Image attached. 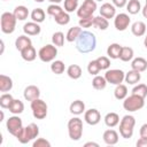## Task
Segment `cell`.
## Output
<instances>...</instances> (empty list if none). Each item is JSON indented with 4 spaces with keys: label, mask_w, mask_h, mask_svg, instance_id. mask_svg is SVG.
I'll return each instance as SVG.
<instances>
[{
    "label": "cell",
    "mask_w": 147,
    "mask_h": 147,
    "mask_svg": "<svg viewBox=\"0 0 147 147\" xmlns=\"http://www.w3.org/2000/svg\"><path fill=\"white\" fill-rule=\"evenodd\" d=\"M96 47V38L94 33L90 31H82L79 37L76 39V49L82 54L91 53Z\"/></svg>",
    "instance_id": "1"
},
{
    "label": "cell",
    "mask_w": 147,
    "mask_h": 147,
    "mask_svg": "<svg viewBox=\"0 0 147 147\" xmlns=\"http://www.w3.org/2000/svg\"><path fill=\"white\" fill-rule=\"evenodd\" d=\"M39 136V127L34 123H30L28 126H23V129L15 137L21 144H28L32 139H36Z\"/></svg>",
    "instance_id": "2"
},
{
    "label": "cell",
    "mask_w": 147,
    "mask_h": 147,
    "mask_svg": "<svg viewBox=\"0 0 147 147\" xmlns=\"http://www.w3.org/2000/svg\"><path fill=\"white\" fill-rule=\"evenodd\" d=\"M16 17L14 15V13H9V11H5L1 14L0 17V28L1 31L6 34H10L15 31L16 28Z\"/></svg>",
    "instance_id": "3"
},
{
    "label": "cell",
    "mask_w": 147,
    "mask_h": 147,
    "mask_svg": "<svg viewBox=\"0 0 147 147\" xmlns=\"http://www.w3.org/2000/svg\"><path fill=\"white\" fill-rule=\"evenodd\" d=\"M136 125V118L132 115H125L119 122V134L124 139H129L133 136V129Z\"/></svg>",
    "instance_id": "4"
},
{
    "label": "cell",
    "mask_w": 147,
    "mask_h": 147,
    "mask_svg": "<svg viewBox=\"0 0 147 147\" xmlns=\"http://www.w3.org/2000/svg\"><path fill=\"white\" fill-rule=\"evenodd\" d=\"M68 133L69 138L77 141L83 136V121L79 117H74L68 122Z\"/></svg>",
    "instance_id": "5"
},
{
    "label": "cell",
    "mask_w": 147,
    "mask_h": 147,
    "mask_svg": "<svg viewBox=\"0 0 147 147\" xmlns=\"http://www.w3.org/2000/svg\"><path fill=\"white\" fill-rule=\"evenodd\" d=\"M145 106V99L141 96H138L136 94H131L130 96H126L123 101V108L127 110L129 113L138 111Z\"/></svg>",
    "instance_id": "6"
},
{
    "label": "cell",
    "mask_w": 147,
    "mask_h": 147,
    "mask_svg": "<svg viewBox=\"0 0 147 147\" xmlns=\"http://www.w3.org/2000/svg\"><path fill=\"white\" fill-rule=\"evenodd\" d=\"M31 110L33 117L37 119H44L47 116V105L40 98L31 101Z\"/></svg>",
    "instance_id": "7"
},
{
    "label": "cell",
    "mask_w": 147,
    "mask_h": 147,
    "mask_svg": "<svg viewBox=\"0 0 147 147\" xmlns=\"http://www.w3.org/2000/svg\"><path fill=\"white\" fill-rule=\"evenodd\" d=\"M56 55H57V47L52 44L42 46L38 52V56L42 62H53Z\"/></svg>",
    "instance_id": "8"
},
{
    "label": "cell",
    "mask_w": 147,
    "mask_h": 147,
    "mask_svg": "<svg viewBox=\"0 0 147 147\" xmlns=\"http://www.w3.org/2000/svg\"><path fill=\"white\" fill-rule=\"evenodd\" d=\"M96 10L95 0H84V2L77 9V16L79 18H85L93 16V13Z\"/></svg>",
    "instance_id": "9"
},
{
    "label": "cell",
    "mask_w": 147,
    "mask_h": 147,
    "mask_svg": "<svg viewBox=\"0 0 147 147\" xmlns=\"http://www.w3.org/2000/svg\"><path fill=\"white\" fill-rule=\"evenodd\" d=\"M105 78L107 83L113 84V85H119L123 83L125 78V72L121 69H110L107 70L105 74Z\"/></svg>",
    "instance_id": "10"
},
{
    "label": "cell",
    "mask_w": 147,
    "mask_h": 147,
    "mask_svg": "<svg viewBox=\"0 0 147 147\" xmlns=\"http://www.w3.org/2000/svg\"><path fill=\"white\" fill-rule=\"evenodd\" d=\"M6 127H7V131H8L11 136L16 137V136L18 134V132L23 129V122H22V119H21L18 116L14 115V116H11V117H9V118L7 119V122H6Z\"/></svg>",
    "instance_id": "11"
},
{
    "label": "cell",
    "mask_w": 147,
    "mask_h": 147,
    "mask_svg": "<svg viewBox=\"0 0 147 147\" xmlns=\"http://www.w3.org/2000/svg\"><path fill=\"white\" fill-rule=\"evenodd\" d=\"M130 23H131V18L125 13L117 14L114 18V25H115L116 30H118V31H125L129 28Z\"/></svg>",
    "instance_id": "12"
},
{
    "label": "cell",
    "mask_w": 147,
    "mask_h": 147,
    "mask_svg": "<svg viewBox=\"0 0 147 147\" xmlns=\"http://www.w3.org/2000/svg\"><path fill=\"white\" fill-rule=\"evenodd\" d=\"M84 119L88 125H96L101 121V114L98 109L91 108L84 113Z\"/></svg>",
    "instance_id": "13"
},
{
    "label": "cell",
    "mask_w": 147,
    "mask_h": 147,
    "mask_svg": "<svg viewBox=\"0 0 147 147\" xmlns=\"http://www.w3.org/2000/svg\"><path fill=\"white\" fill-rule=\"evenodd\" d=\"M99 11H100V15L103 16L105 18H107V20L114 18L116 16V7L113 3H109V2H106V3L101 5Z\"/></svg>",
    "instance_id": "14"
},
{
    "label": "cell",
    "mask_w": 147,
    "mask_h": 147,
    "mask_svg": "<svg viewBox=\"0 0 147 147\" xmlns=\"http://www.w3.org/2000/svg\"><path fill=\"white\" fill-rule=\"evenodd\" d=\"M23 95L26 101H33L34 99H38L40 96V90L36 85H29L24 88Z\"/></svg>",
    "instance_id": "15"
},
{
    "label": "cell",
    "mask_w": 147,
    "mask_h": 147,
    "mask_svg": "<svg viewBox=\"0 0 147 147\" xmlns=\"http://www.w3.org/2000/svg\"><path fill=\"white\" fill-rule=\"evenodd\" d=\"M23 31L26 36H37L40 33L41 31V28L39 25V23H36V22H28L24 24L23 26Z\"/></svg>",
    "instance_id": "16"
},
{
    "label": "cell",
    "mask_w": 147,
    "mask_h": 147,
    "mask_svg": "<svg viewBox=\"0 0 147 147\" xmlns=\"http://www.w3.org/2000/svg\"><path fill=\"white\" fill-rule=\"evenodd\" d=\"M102 138H103V141H105L107 145H110V146L116 145V144L118 142V133H117L115 130H113V129L106 130V131L103 132Z\"/></svg>",
    "instance_id": "17"
},
{
    "label": "cell",
    "mask_w": 147,
    "mask_h": 147,
    "mask_svg": "<svg viewBox=\"0 0 147 147\" xmlns=\"http://www.w3.org/2000/svg\"><path fill=\"white\" fill-rule=\"evenodd\" d=\"M31 45H32V41H31V39H30L26 34L18 36V37L16 38V40H15V47H16V49L20 51V52H22L24 48H26V47H29V46H31Z\"/></svg>",
    "instance_id": "18"
},
{
    "label": "cell",
    "mask_w": 147,
    "mask_h": 147,
    "mask_svg": "<svg viewBox=\"0 0 147 147\" xmlns=\"http://www.w3.org/2000/svg\"><path fill=\"white\" fill-rule=\"evenodd\" d=\"M140 79H141L140 72L137 71V70H133V69L130 70L129 72H126L125 74V78H124V80L129 85H136V84H138L140 82Z\"/></svg>",
    "instance_id": "19"
},
{
    "label": "cell",
    "mask_w": 147,
    "mask_h": 147,
    "mask_svg": "<svg viewBox=\"0 0 147 147\" xmlns=\"http://www.w3.org/2000/svg\"><path fill=\"white\" fill-rule=\"evenodd\" d=\"M69 110L71 114L74 115H80L83 113H85V103L82 101V100H75L70 103V107H69Z\"/></svg>",
    "instance_id": "20"
},
{
    "label": "cell",
    "mask_w": 147,
    "mask_h": 147,
    "mask_svg": "<svg viewBox=\"0 0 147 147\" xmlns=\"http://www.w3.org/2000/svg\"><path fill=\"white\" fill-rule=\"evenodd\" d=\"M146 24L141 21H137L131 25V32L132 34H134L136 37H141L146 33Z\"/></svg>",
    "instance_id": "21"
},
{
    "label": "cell",
    "mask_w": 147,
    "mask_h": 147,
    "mask_svg": "<svg viewBox=\"0 0 147 147\" xmlns=\"http://www.w3.org/2000/svg\"><path fill=\"white\" fill-rule=\"evenodd\" d=\"M21 56H22V59H23L24 61L31 62V61L36 60V57H37V52H36L34 47L31 45V46L24 48V49L21 52Z\"/></svg>",
    "instance_id": "22"
},
{
    "label": "cell",
    "mask_w": 147,
    "mask_h": 147,
    "mask_svg": "<svg viewBox=\"0 0 147 147\" xmlns=\"http://www.w3.org/2000/svg\"><path fill=\"white\" fill-rule=\"evenodd\" d=\"M13 88V79L6 75H0V91L6 93Z\"/></svg>",
    "instance_id": "23"
},
{
    "label": "cell",
    "mask_w": 147,
    "mask_h": 147,
    "mask_svg": "<svg viewBox=\"0 0 147 147\" xmlns=\"http://www.w3.org/2000/svg\"><path fill=\"white\" fill-rule=\"evenodd\" d=\"M122 47L119 44H110L107 48V55L108 57L110 59H119V54H121V51H122Z\"/></svg>",
    "instance_id": "24"
},
{
    "label": "cell",
    "mask_w": 147,
    "mask_h": 147,
    "mask_svg": "<svg viewBox=\"0 0 147 147\" xmlns=\"http://www.w3.org/2000/svg\"><path fill=\"white\" fill-rule=\"evenodd\" d=\"M105 124L108 126V127H115L116 125L119 124V116L118 114L116 113H108L106 116H105Z\"/></svg>",
    "instance_id": "25"
},
{
    "label": "cell",
    "mask_w": 147,
    "mask_h": 147,
    "mask_svg": "<svg viewBox=\"0 0 147 147\" xmlns=\"http://www.w3.org/2000/svg\"><path fill=\"white\" fill-rule=\"evenodd\" d=\"M131 68L139 72H142L147 69V61L144 57H136L131 62Z\"/></svg>",
    "instance_id": "26"
},
{
    "label": "cell",
    "mask_w": 147,
    "mask_h": 147,
    "mask_svg": "<svg viewBox=\"0 0 147 147\" xmlns=\"http://www.w3.org/2000/svg\"><path fill=\"white\" fill-rule=\"evenodd\" d=\"M14 15H15V17H16V20L17 21H24V20H26L28 18V16H29V9L25 7V6H17V7H15V9H14Z\"/></svg>",
    "instance_id": "27"
},
{
    "label": "cell",
    "mask_w": 147,
    "mask_h": 147,
    "mask_svg": "<svg viewBox=\"0 0 147 147\" xmlns=\"http://www.w3.org/2000/svg\"><path fill=\"white\" fill-rule=\"evenodd\" d=\"M82 28L80 26H72V28H70L69 30H68V32H67V36H65V39H67V41H69V42H74V41H76V39L79 37V34L82 33Z\"/></svg>",
    "instance_id": "28"
},
{
    "label": "cell",
    "mask_w": 147,
    "mask_h": 147,
    "mask_svg": "<svg viewBox=\"0 0 147 147\" xmlns=\"http://www.w3.org/2000/svg\"><path fill=\"white\" fill-rule=\"evenodd\" d=\"M67 74L71 79H78L82 76V68L78 64H70L67 69Z\"/></svg>",
    "instance_id": "29"
},
{
    "label": "cell",
    "mask_w": 147,
    "mask_h": 147,
    "mask_svg": "<svg viewBox=\"0 0 147 147\" xmlns=\"http://www.w3.org/2000/svg\"><path fill=\"white\" fill-rule=\"evenodd\" d=\"M30 16H31V20H32L33 22H36V23H42V22L45 21L46 14H45L44 9H41V8H34V9L31 11Z\"/></svg>",
    "instance_id": "30"
},
{
    "label": "cell",
    "mask_w": 147,
    "mask_h": 147,
    "mask_svg": "<svg viewBox=\"0 0 147 147\" xmlns=\"http://www.w3.org/2000/svg\"><path fill=\"white\" fill-rule=\"evenodd\" d=\"M133 55H134L133 48L124 46V47H122V51H121V54H119V60L123 61V62H129L133 59Z\"/></svg>",
    "instance_id": "31"
},
{
    "label": "cell",
    "mask_w": 147,
    "mask_h": 147,
    "mask_svg": "<svg viewBox=\"0 0 147 147\" xmlns=\"http://www.w3.org/2000/svg\"><path fill=\"white\" fill-rule=\"evenodd\" d=\"M92 86L93 88L98 90V91H101V90H105L106 86H107V80L105 78V76H94L93 80H92Z\"/></svg>",
    "instance_id": "32"
},
{
    "label": "cell",
    "mask_w": 147,
    "mask_h": 147,
    "mask_svg": "<svg viewBox=\"0 0 147 147\" xmlns=\"http://www.w3.org/2000/svg\"><path fill=\"white\" fill-rule=\"evenodd\" d=\"M126 10L131 15H136L141 10V5L139 0H129L126 3Z\"/></svg>",
    "instance_id": "33"
},
{
    "label": "cell",
    "mask_w": 147,
    "mask_h": 147,
    "mask_svg": "<svg viewBox=\"0 0 147 147\" xmlns=\"http://www.w3.org/2000/svg\"><path fill=\"white\" fill-rule=\"evenodd\" d=\"M93 26L96 28V29H100V30H107L108 26H109V22L107 18H105L103 16L99 15V16H95L94 20H93Z\"/></svg>",
    "instance_id": "34"
},
{
    "label": "cell",
    "mask_w": 147,
    "mask_h": 147,
    "mask_svg": "<svg viewBox=\"0 0 147 147\" xmlns=\"http://www.w3.org/2000/svg\"><path fill=\"white\" fill-rule=\"evenodd\" d=\"M9 111L14 115L22 114L24 111V103L18 99H14V101L11 102V105L9 107Z\"/></svg>",
    "instance_id": "35"
},
{
    "label": "cell",
    "mask_w": 147,
    "mask_h": 147,
    "mask_svg": "<svg viewBox=\"0 0 147 147\" xmlns=\"http://www.w3.org/2000/svg\"><path fill=\"white\" fill-rule=\"evenodd\" d=\"M114 95L117 100H124L127 96V87L124 84L116 85L115 91H114Z\"/></svg>",
    "instance_id": "36"
},
{
    "label": "cell",
    "mask_w": 147,
    "mask_h": 147,
    "mask_svg": "<svg viewBox=\"0 0 147 147\" xmlns=\"http://www.w3.org/2000/svg\"><path fill=\"white\" fill-rule=\"evenodd\" d=\"M51 70L55 75H61V74L64 72L65 65H64L63 61H61V60H54L52 62V64H51Z\"/></svg>",
    "instance_id": "37"
},
{
    "label": "cell",
    "mask_w": 147,
    "mask_h": 147,
    "mask_svg": "<svg viewBox=\"0 0 147 147\" xmlns=\"http://www.w3.org/2000/svg\"><path fill=\"white\" fill-rule=\"evenodd\" d=\"M13 101H14V98L10 93H3L0 96V107L2 109H9Z\"/></svg>",
    "instance_id": "38"
},
{
    "label": "cell",
    "mask_w": 147,
    "mask_h": 147,
    "mask_svg": "<svg viewBox=\"0 0 147 147\" xmlns=\"http://www.w3.org/2000/svg\"><path fill=\"white\" fill-rule=\"evenodd\" d=\"M54 21L59 24V25H67L70 22V16L69 13H67L65 10H63L62 13H60L59 15H56L54 17Z\"/></svg>",
    "instance_id": "39"
},
{
    "label": "cell",
    "mask_w": 147,
    "mask_h": 147,
    "mask_svg": "<svg viewBox=\"0 0 147 147\" xmlns=\"http://www.w3.org/2000/svg\"><path fill=\"white\" fill-rule=\"evenodd\" d=\"M132 94H136L138 96L141 98H146L147 96V85L145 84H138L132 88Z\"/></svg>",
    "instance_id": "40"
},
{
    "label": "cell",
    "mask_w": 147,
    "mask_h": 147,
    "mask_svg": "<svg viewBox=\"0 0 147 147\" xmlns=\"http://www.w3.org/2000/svg\"><path fill=\"white\" fill-rule=\"evenodd\" d=\"M52 42L56 47L63 46V44H64V34H63V32L57 31V32L53 33V36H52Z\"/></svg>",
    "instance_id": "41"
},
{
    "label": "cell",
    "mask_w": 147,
    "mask_h": 147,
    "mask_svg": "<svg viewBox=\"0 0 147 147\" xmlns=\"http://www.w3.org/2000/svg\"><path fill=\"white\" fill-rule=\"evenodd\" d=\"M100 70H101V69H100V67H99L96 60H92V61L88 62V64H87V71H88L90 75L96 76V75L100 72Z\"/></svg>",
    "instance_id": "42"
},
{
    "label": "cell",
    "mask_w": 147,
    "mask_h": 147,
    "mask_svg": "<svg viewBox=\"0 0 147 147\" xmlns=\"http://www.w3.org/2000/svg\"><path fill=\"white\" fill-rule=\"evenodd\" d=\"M78 9V0H64V10L72 13Z\"/></svg>",
    "instance_id": "43"
},
{
    "label": "cell",
    "mask_w": 147,
    "mask_h": 147,
    "mask_svg": "<svg viewBox=\"0 0 147 147\" xmlns=\"http://www.w3.org/2000/svg\"><path fill=\"white\" fill-rule=\"evenodd\" d=\"M62 11H63V9L59 5H56V3H52V5H49L47 7V14L51 15V16H53V17H55L56 15H59Z\"/></svg>",
    "instance_id": "44"
},
{
    "label": "cell",
    "mask_w": 147,
    "mask_h": 147,
    "mask_svg": "<svg viewBox=\"0 0 147 147\" xmlns=\"http://www.w3.org/2000/svg\"><path fill=\"white\" fill-rule=\"evenodd\" d=\"M96 62L101 70H108V68L110 67V60L107 56H99L96 59Z\"/></svg>",
    "instance_id": "45"
},
{
    "label": "cell",
    "mask_w": 147,
    "mask_h": 147,
    "mask_svg": "<svg viewBox=\"0 0 147 147\" xmlns=\"http://www.w3.org/2000/svg\"><path fill=\"white\" fill-rule=\"evenodd\" d=\"M93 20H94V16L80 18V20H79V26H80V28H90V26L93 25Z\"/></svg>",
    "instance_id": "46"
},
{
    "label": "cell",
    "mask_w": 147,
    "mask_h": 147,
    "mask_svg": "<svg viewBox=\"0 0 147 147\" xmlns=\"http://www.w3.org/2000/svg\"><path fill=\"white\" fill-rule=\"evenodd\" d=\"M32 146L33 147H51V142L44 138H38L37 140L33 141Z\"/></svg>",
    "instance_id": "47"
},
{
    "label": "cell",
    "mask_w": 147,
    "mask_h": 147,
    "mask_svg": "<svg viewBox=\"0 0 147 147\" xmlns=\"http://www.w3.org/2000/svg\"><path fill=\"white\" fill-rule=\"evenodd\" d=\"M113 5L117 8H123L124 6H126L127 3V0H111Z\"/></svg>",
    "instance_id": "48"
},
{
    "label": "cell",
    "mask_w": 147,
    "mask_h": 147,
    "mask_svg": "<svg viewBox=\"0 0 147 147\" xmlns=\"http://www.w3.org/2000/svg\"><path fill=\"white\" fill-rule=\"evenodd\" d=\"M136 145H137V147H147V138L140 137Z\"/></svg>",
    "instance_id": "49"
},
{
    "label": "cell",
    "mask_w": 147,
    "mask_h": 147,
    "mask_svg": "<svg viewBox=\"0 0 147 147\" xmlns=\"http://www.w3.org/2000/svg\"><path fill=\"white\" fill-rule=\"evenodd\" d=\"M139 133H140V137L147 138V123H145V124H142V125H141Z\"/></svg>",
    "instance_id": "50"
},
{
    "label": "cell",
    "mask_w": 147,
    "mask_h": 147,
    "mask_svg": "<svg viewBox=\"0 0 147 147\" xmlns=\"http://www.w3.org/2000/svg\"><path fill=\"white\" fill-rule=\"evenodd\" d=\"M85 147H90V146H94V147H99V144H96V142H93V141H88V142H86L85 145H84Z\"/></svg>",
    "instance_id": "51"
},
{
    "label": "cell",
    "mask_w": 147,
    "mask_h": 147,
    "mask_svg": "<svg viewBox=\"0 0 147 147\" xmlns=\"http://www.w3.org/2000/svg\"><path fill=\"white\" fill-rule=\"evenodd\" d=\"M141 13H142V16L145 18H147V5H145V7L141 8Z\"/></svg>",
    "instance_id": "52"
},
{
    "label": "cell",
    "mask_w": 147,
    "mask_h": 147,
    "mask_svg": "<svg viewBox=\"0 0 147 147\" xmlns=\"http://www.w3.org/2000/svg\"><path fill=\"white\" fill-rule=\"evenodd\" d=\"M48 1H49V2H52V3H56V5H59L62 0H48Z\"/></svg>",
    "instance_id": "53"
},
{
    "label": "cell",
    "mask_w": 147,
    "mask_h": 147,
    "mask_svg": "<svg viewBox=\"0 0 147 147\" xmlns=\"http://www.w3.org/2000/svg\"><path fill=\"white\" fill-rule=\"evenodd\" d=\"M3 48H5V44H3V40H1V52H0L1 54L3 53Z\"/></svg>",
    "instance_id": "54"
},
{
    "label": "cell",
    "mask_w": 147,
    "mask_h": 147,
    "mask_svg": "<svg viewBox=\"0 0 147 147\" xmlns=\"http://www.w3.org/2000/svg\"><path fill=\"white\" fill-rule=\"evenodd\" d=\"M144 45H145V47L147 48V34H146V37H145V39H144Z\"/></svg>",
    "instance_id": "55"
},
{
    "label": "cell",
    "mask_w": 147,
    "mask_h": 147,
    "mask_svg": "<svg viewBox=\"0 0 147 147\" xmlns=\"http://www.w3.org/2000/svg\"><path fill=\"white\" fill-rule=\"evenodd\" d=\"M3 117H5V115H3V111H1V119H0V121H3Z\"/></svg>",
    "instance_id": "56"
},
{
    "label": "cell",
    "mask_w": 147,
    "mask_h": 147,
    "mask_svg": "<svg viewBox=\"0 0 147 147\" xmlns=\"http://www.w3.org/2000/svg\"><path fill=\"white\" fill-rule=\"evenodd\" d=\"M36 2H44V0H34Z\"/></svg>",
    "instance_id": "57"
},
{
    "label": "cell",
    "mask_w": 147,
    "mask_h": 147,
    "mask_svg": "<svg viewBox=\"0 0 147 147\" xmlns=\"http://www.w3.org/2000/svg\"><path fill=\"white\" fill-rule=\"evenodd\" d=\"M95 1H102V0H95Z\"/></svg>",
    "instance_id": "58"
},
{
    "label": "cell",
    "mask_w": 147,
    "mask_h": 147,
    "mask_svg": "<svg viewBox=\"0 0 147 147\" xmlns=\"http://www.w3.org/2000/svg\"><path fill=\"white\" fill-rule=\"evenodd\" d=\"M146 5H147V0H146Z\"/></svg>",
    "instance_id": "59"
},
{
    "label": "cell",
    "mask_w": 147,
    "mask_h": 147,
    "mask_svg": "<svg viewBox=\"0 0 147 147\" xmlns=\"http://www.w3.org/2000/svg\"><path fill=\"white\" fill-rule=\"evenodd\" d=\"M2 1H7V0H2Z\"/></svg>",
    "instance_id": "60"
}]
</instances>
